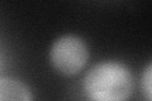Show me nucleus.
Returning a JSON list of instances; mask_svg holds the SVG:
<instances>
[{
	"instance_id": "nucleus-4",
	"label": "nucleus",
	"mask_w": 152,
	"mask_h": 101,
	"mask_svg": "<svg viewBox=\"0 0 152 101\" xmlns=\"http://www.w3.org/2000/svg\"><path fill=\"white\" fill-rule=\"evenodd\" d=\"M142 86H143V91L147 100H151L152 97V66L148 65L145 71L143 76H142Z\"/></svg>"
},
{
	"instance_id": "nucleus-1",
	"label": "nucleus",
	"mask_w": 152,
	"mask_h": 101,
	"mask_svg": "<svg viewBox=\"0 0 152 101\" xmlns=\"http://www.w3.org/2000/svg\"><path fill=\"white\" fill-rule=\"evenodd\" d=\"M133 89L131 71L119 62H102L90 70L84 80V90L95 101H122Z\"/></svg>"
},
{
	"instance_id": "nucleus-3",
	"label": "nucleus",
	"mask_w": 152,
	"mask_h": 101,
	"mask_svg": "<svg viewBox=\"0 0 152 101\" xmlns=\"http://www.w3.org/2000/svg\"><path fill=\"white\" fill-rule=\"evenodd\" d=\"M33 95L27 86L17 80L1 78L0 80V100H32Z\"/></svg>"
},
{
	"instance_id": "nucleus-2",
	"label": "nucleus",
	"mask_w": 152,
	"mask_h": 101,
	"mask_svg": "<svg viewBox=\"0 0 152 101\" xmlns=\"http://www.w3.org/2000/svg\"><path fill=\"white\" fill-rule=\"evenodd\" d=\"M51 63L60 73L72 76L81 71L89 58L85 42L76 36H64L51 47Z\"/></svg>"
}]
</instances>
